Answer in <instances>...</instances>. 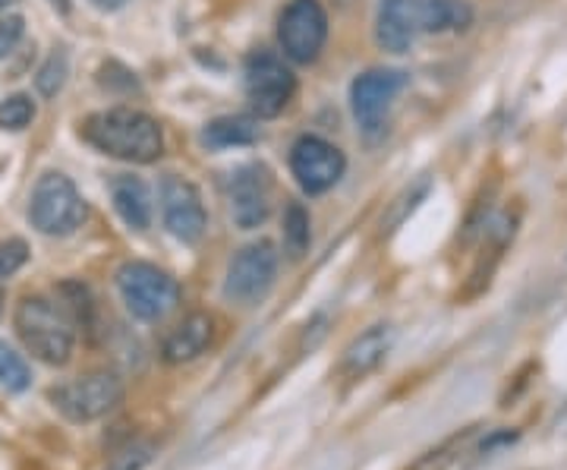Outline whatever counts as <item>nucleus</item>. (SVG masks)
Instances as JSON below:
<instances>
[{"instance_id": "obj_13", "label": "nucleus", "mask_w": 567, "mask_h": 470, "mask_svg": "<svg viewBox=\"0 0 567 470\" xmlns=\"http://www.w3.org/2000/svg\"><path fill=\"white\" fill-rule=\"evenodd\" d=\"M271 212V181L262 164H246L230 181V215L237 227L252 231Z\"/></svg>"}, {"instance_id": "obj_11", "label": "nucleus", "mask_w": 567, "mask_h": 470, "mask_svg": "<svg viewBox=\"0 0 567 470\" xmlns=\"http://www.w3.org/2000/svg\"><path fill=\"white\" fill-rule=\"evenodd\" d=\"M290 171L309 196H319L344 177L347 159L338 145L319 136H300L290 149Z\"/></svg>"}, {"instance_id": "obj_24", "label": "nucleus", "mask_w": 567, "mask_h": 470, "mask_svg": "<svg viewBox=\"0 0 567 470\" xmlns=\"http://www.w3.org/2000/svg\"><path fill=\"white\" fill-rule=\"evenodd\" d=\"M22 32H25V20L22 17L0 20V61H7L13 54V48L22 41Z\"/></svg>"}, {"instance_id": "obj_22", "label": "nucleus", "mask_w": 567, "mask_h": 470, "mask_svg": "<svg viewBox=\"0 0 567 470\" xmlns=\"http://www.w3.org/2000/svg\"><path fill=\"white\" fill-rule=\"evenodd\" d=\"M35 121V104L29 95H10L0 102V130H25Z\"/></svg>"}, {"instance_id": "obj_4", "label": "nucleus", "mask_w": 567, "mask_h": 470, "mask_svg": "<svg viewBox=\"0 0 567 470\" xmlns=\"http://www.w3.org/2000/svg\"><path fill=\"white\" fill-rule=\"evenodd\" d=\"M117 290L126 309L142 323H158L181 304V285L152 263H123L117 268Z\"/></svg>"}, {"instance_id": "obj_27", "label": "nucleus", "mask_w": 567, "mask_h": 470, "mask_svg": "<svg viewBox=\"0 0 567 470\" xmlns=\"http://www.w3.org/2000/svg\"><path fill=\"white\" fill-rule=\"evenodd\" d=\"M13 3H20V0H0V10H7V7H13Z\"/></svg>"}, {"instance_id": "obj_16", "label": "nucleus", "mask_w": 567, "mask_h": 470, "mask_svg": "<svg viewBox=\"0 0 567 470\" xmlns=\"http://www.w3.org/2000/svg\"><path fill=\"white\" fill-rule=\"evenodd\" d=\"M111 196H114V208L123 218V225L133 227V231H148L152 200H148V190L140 177H117L111 184Z\"/></svg>"}, {"instance_id": "obj_20", "label": "nucleus", "mask_w": 567, "mask_h": 470, "mask_svg": "<svg viewBox=\"0 0 567 470\" xmlns=\"http://www.w3.org/2000/svg\"><path fill=\"white\" fill-rule=\"evenodd\" d=\"M152 458H155V442H148V439H130L123 449L111 454V461H107L104 470H145L152 464Z\"/></svg>"}, {"instance_id": "obj_2", "label": "nucleus", "mask_w": 567, "mask_h": 470, "mask_svg": "<svg viewBox=\"0 0 567 470\" xmlns=\"http://www.w3.org/2000/svg\"><path fill=\"white\" fill-rule=\"evenodd\" d=\"M82 140L99 152L130 164H152L162 159L164 136L155 117L133 108L99 111L82 123Z\"/></svg>"}, {"instance_id": "obj_26", "label": "nucleus", "mask_w": 567, "mask_h": 470, "mask_svg": "<svg viewBox=\"0 0 567 470\" xmlns=\"http://www.w3.org/2000/svg\"><path fill=\"white\" fill-rule=\"evenodd\" d=\"M48 3H51V7H54L61 17H66V13H70V0H48Z\"/></svg>"}, {"instance_id": "obj_5", "label": "nucleus", "mask_w": 567, "mask_h": 470, "mask_svg": "<svg viewBox=\"0 0 567 470\" xmlns=\"http://www.w3.org/2000/svg\"><path fill=\"white\" fill-rule=\"evenodd\" d=\"M29 222L39 227L48 237H66L85 222V203H82L76 184L61 174V171H48L41 174L39 184L32 190V203H29Z\"/></svg>"}, {"instance_id": "obj_3", "label": "nucleus", "mask_w": 567, "mask_h": 470, "mask_svg": "<svg viewBox=\"0 0 567 470\" xmlns=\"http://www.w3.org/2000/svg\"><path fill=\"white\" fill-rule=\"evenodd\" d=\"M22 345L48 367H63L73 357V326L61 309L44 297H22L13 313Z\"/></svg>"}, {"instance_id": "obj_6", "label": "nucleus", "mask_w": 567, "mask_h": 470, "mask_svg": "<svg viewBox=\"0 0 567 470\" xmlns=\"http://www.w3.org/2000/svg\"><path fill=\"white\" fill-rule=\"evenodd\" d=\"M51 401L66 420L92 423V420H102L104 413H111L121 405L123 382L117 372H107V369L85 372V376H76L58 389H51Z\"/></svg>"}, {"instance_id": "obj_23", "label": "nucleus", "mask_w": 567, "mask_h": 470, "mask_svg": "<svg viewBox=\"0 0 567 470\" xmlns=\"http://www.w3.org/2000/svg\"><path fill=\"white\" fill-rule=\"evenodd\" d=\"M25 263H29V244H25V241L10 237V241L0 244V278L17 275Z\"/></svg>"}, {"instance_id": "obj_9", "label": "nucleus", "mask_w": 567, "mask_h": 470, "mask_svg": "<svg viewBox=\"0 0 567 470\" xmlns=\"http://www.w3.org/2000/svg\"><path fill=\"white\" fill-rule=\"evenodd\" d=\"M297 92V76L271 51H256L246 58V95L259 117H278Z\"/></svg>"}, {"instance_id": "obj_8", "label": "nucleus", "mask_w": 567, "mask_h": 470, "mask_svg": "<svg viewBox=\"0 0 567 470\" xmlns=\"http://www.w3.org/2000/svg\"><path fill=\"white\" fill-rule=\"evenodd\" d=\"M328 39V13L319 0H290L278 20V41L284 58L293 63H312L322 54Z\"/></svg>"}, {"instance_id": "obj_14", "label": "nucleus", "mask_w": 567, "mask_h": 470, "mask_svg": "<svg viewBox=\"0 0 567 470\" xmlns=\"http://www.w3.org/2000/svg\"><path fill=\"white\" fill-rule=\"evenodd\" d=\"M215 341V319L208 313H189L181 326L171 328V335L164 338L162 357L171 367L193 364L196 357H203L205 350Z\"/></svg>"}, {"instance_id": "obj_12", "label": "nucleus", "mask_w": 567, "mask_h": 470, "mask_svg": "<svg viewBox=\"0 0 567 470\" xmlns=\"http://www.w3.org/2000/svg\"><path fill=\"white\" fill-rule=\"evenodd\" d=\"M162 212L167 231L183 241V244H199L208 227V215H205L203 196L199 190L183 181L177 174H167L162 184Z\"/></svg>"}, {"instance_id": "obj_10", "label": "nucleus", "mask_w": 567, "mask_h": 470, "mask_svg": "<svg viewBox=\"0 0 567 470\" xmlns=\"http://www.w3.org/2000/svg\"><path fill=\"white\" fill-rule=\"evenodd\" d=\"M406 73L401 70H369L350 85V108L365 136L385 130L391 102L404 92Z\"/></svg>"}, {"instance_id": "obj_17", "label": "nucleus", "mask_w": 567, "mask_h": 470, "mask_svg": "<svg viewBox=\"0 0 567 470\" xmlns=\"http://www.w3.org/2000/svg\"><path fill=\"white\" fill-rule=\"evenodd\" d=\"M203 143L208 149H230V145H252L259 143V123L246 114H227L212 121L203 130Z\"/></svg>"}, {"instance_id": "obj_18", "label": "nucleus", "mask_w": 567, "mask_h": 470, "mask_svg": "<svg viewBox=\"0 0 567 470\" xmlns=\"http://www.w3.org/2000/svg\"><path fill=\"white\" fill-rule=\"evenodd\" d=\"M284 253L290 259H303L306 249L312 244V231H309V212L300 203L287 205L284 212Z\"/></svg>"}, {"instance_id": "obj_1", "label": "nucleus", "mask_w": 567, "mask_h": 470, "mask_svg": "<svg viewBox=\"0 0 567 470\" xmlns=\"http://www.w3.org/2000/svg\"><path fill=\"white\" fill-rule=\"evenodd\" d=\"M473 17L470 0H382L375 39L391 54H404L420 35L470 29Z\"/></svg>"}, {"instance_id": "obj_7", "label": "nucleus", "mask_w": 567, "mask_h": 470, "mask_svg": "<svg viewBox=\"0 0 567 470\" xmlns=\"http://www.w3.org/2000/svg\"><path fill=\"white\" fill-rule=\"evenodd\" d=\"M278 278V249L271 241L246 244L227 266L224 297L237 307H259Z\"/></svg>"}, {"instance_id": "obj_19", "label": "nucleus", "mask_w": 567, "mask_h": 470, "mask_svg": "<svg viewBox=\"0 0 567 470\" xmlns=\"http://www.w3.org/2000/svg\"><path fill=\"white\" fill-rule=\"evenodd\" d=\"M0 386L7 391H25L32 386L29 364L7 341H0Z\"/></svg>"}, {"instance_id": "obj_21", "label": "nucleus", "mask_w": 567, "mask_h": 470, "mask_svg": "<svg viewBox=\"0 0 567 470\" xmlns=\"http://www.w3.org/2000/svg\"><path fill=\"white\" fill-rule=\"evenodd\" d=\"M70 73V61H66V51H54L48 61L41 63L39 76H35V89H39L44 99H54L66 82Z\"/></svg>"}, {"instance_id": "obj_25", "label": "nucleus", "mask_w": 567, "mask_h": 470, "mask_svg": "<svg viewBox=\"0 0 567 470\" xmlns=\"http://www.w3.org/2000/svg\"><path fill=\"white\" fill-rule=\"evenodd\" d=\"M123 3H126V0H95L99 10H121Z\"/></svg>"}, {"instance_id": "obj_15", "label": "nucleus", "mask_w": 567, "mask_h": 470, "mask_svg": "<svg viewBox=\"0 0 567 470\" xmlns=\"http://www.w3.org/2000/svg\"><path fill=\"white\" fill-rule=\"evenodd\" d=\"M391 345H394L391 326H372L360 338H353L350 348L344 350V357H341V376L350 379V382L365 379L369 372H375V369L385 364Z\"/></svg>"}]
</instances>
